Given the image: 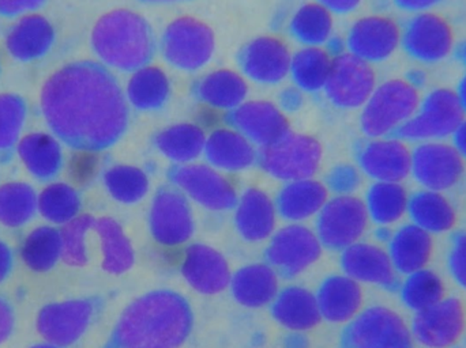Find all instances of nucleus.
<instances>
[{
  "label": "nucleus",
  "instance_id": "nucleus-1",
  "mask_svg": "<svg viewBox=\"0 0 466 348\" xmlns=\"http://www.w3.org/2000/svg\"><path fill=\"white\" fill-rule=\"evenodd\" d=\"M41 112L59 141L74 150L101 152L127 130V98L103 63H68L41 87Z\"/></svg>",
  "mask_w": 466,
  "mask_h": 348
},
{
  "label": "nucleus",
  "instance_id": "nucleus-2",
  "mask_svg": "<svg viewBox=\"0 0 466 348\" xmlns=\"http://www.w3.org/2000/svg\"><path fill=\"white\" fill-rule=\"evenodd\" d=\"M193 327V312L177 293L142 295L120 316L104 348H179Z\"/></svg>",
  "mask_w": 466,
  "mask_h": 348
},
{
  "label": "nucleus",
  "instance_id": "nucleus-3",
  "mask_svg": "<svg viewBox=\"0 0 466 348\" xmlns=\"http://www.w3.org/2000/svg\"><path fill=\"white\" fill-rule=\"evenodd\" d=\"M90 43L106 67L130 73L150 63L156 51L152 26L130 8L103 14L93 26Z\"/></svg>",
  "mask_w": 466,
  "mask_h": 348
},
{
  "label": "nucleus",
  "instance_id": "nucleus-4",
  "mask_svg": "<svg viewBox=\"0 0 466 348\" xmlns=\"http://www.w3.org/2000/svg\"><path fill=\"white\" fill-rule=\"evenodd\" d=\"M420 94L412 82L389 79L377 86L361 112V130L370 138H385L410 122L420 108Z\"/></svg>",
  "mask_w": 466,
  "mask_h": 348
},
{
  "label": "nucleus",
  "instance_id": "nucleus-5",
  "mask_svg": "<svg viewBox=\"0 0 466 348\" xmlns=\"http://www.w3.org/2000/svg\"><path fill=\"white\" fill-rule=\"evenodd\" d=\"M215 51V30L197 16H177L164 29L161 52L174 67L185 71L199 70L212 60Z\"/></svg>",
  "mask_w": 466,
  "mask_h": 348
},
{
  "label": "nucleus",
  "instance_id": "nucleus-6",
  "mask_svg": "<svg viewBox=\"0 0 466 348\" xmlns=\"http://www.w3.org/2000/svg\"><path fill=\"white\" fill-rule=\"evenodd\" d=\"M466 117L456 90L441 87L427 95L415 116L394 133L402 141L432 142L453 136Z\"/></svg>",
  "mask_w": 466,
  "mask_h": 348
},
{
  "label": "nucleus",
  "instance_id": "nucleus-7",
  "mask_svg": "<svg viewBox=\"0 0 466 348\" xmlns=\"http://www.w3.org/2000/svg\"><path fill=\"white\" fill-rule=\"evenodd\" d=\"M320 142L306 134L289 133L276 144L260 147V168L279 180L296 181L314 177L322 163Z\"/></svg>",
  "mask_w": 466,
  "mask_h": 348
},
{
  "label": "nucleus",
  "instance_id": "nucleus-8",
  "mask_svg": "<svg viewBox=\"0 0 466 348\" xmlns=\"http://www.w3.org/2000/svg\"><path fill=\"white\" fill-rule=\"evenodd\" d=\"M341 348H415V339L397 312L386 306H372L350 322Z\"/></svg>",
  "mask_w": 466,
  "mask_h": 348
},
{
  "label": "nucleus",
  "instance_id": "nucleus-9",
  "mask_svg": "<svg viewBox=\"0 0 466 348\" xmlns=\"http://www.w3.org/2000/svg\"><path fill=\"white\" fill-rule=\"evenodd\" d=\"M366 202L355 194H337L329 199L318 219V238L334 251H345L359 243L369 227Z\"/></svg>",
  "mask_w": 466,
  "mask_h": 348
},
{
  "label": "nucleus",
  "instance_id": "nucleus-10",
  "mask_svg": "<svg viewBox=\"0 0 466 348\" xmlns=\"http://www.w3.org/2000/svg\"><path fill=\"white\" fill-rule=\"evenodd\" d=\"M377 86V74L371 63L350 51L334 55L325 85L326 94L334 105L363 108Z\"/></svg>",
  "mask_w": 466,
  "mask_h": 348
},
{
  "label": "nucleus",
  "instance_id": "nucleus-11",
  "mask_svg": "<svg viewBox=\"0 0 466 348\" xmlns=\"http://www.w3.org/2000/svg\"><path fill=\"white\" fill-rule=\"evenodd\" d=\"M171 180L188 199L212 211H226L236 207L238 192L220 169L210 164L191 163L177 165L171 172Z\"/></svg>",
  "mask_w": 466,
  "mask_h": 348
},
{
  "label": "nucleus",
  "instance_id": "nucleus-12",
  "mask_svg": "<svg viewBox=\"0 0 466 348\" xmlns=\"http://www.w3.org/2000/svg\"><path fill=\"white\" fill-rule=\"evenodd\" d=\"M410 174L424 189L449 191L464 177L465 160L453 144L423 142L412 152Z\"/></svg>",
  "mask_w": 466,
  "mask_h": 348
},
{
  "label": "nucleus",
  "instance_id": "nucleus-13",
  "mask_svg": "<svg viewBox=\"0 0 466 348\" xmlns=\"http://www.w3.org/2000/svg\"><path fill=\"white\" fill-rule=\"evenodd\" d=\"M322 254L317 233L293 224L277 232L266 252V259L276 273L293 278L311 267Z\"/></svg>",
  "mask_w": 466,
  "mask_h": 348
},
{
  "label": "nucleus",
  "instance_id": "nucleus-14",
  "mask_svg": "<svg viewBox=\"0 0 466 348\" xmlns=\"http://www.w3.org/2000/svg\"><path fill=\"white\" fill-rule=\"evenodd\" d=\"M149 222L153 237L166 246L183 245L196 229L188 197L175 185L164 186L156 194Z\"/></svg>",
  "mask_w": 466,
  "mask_h": 348
},
{
  "label": "nucleus",
  "instance_id": "nucleus-15",
  "mask_svg": "<svg viewBox=\"0 0 466 348\" xmlns=\"http://www.w3.org/2000/svg\"><path fill=\"white\" fill-rule=\"evenodd\" d=\"M401 45L419 62H441L453 52V29L442 16L424 11L413 16L405 27Z\"/></svg>",
  "mask_w": 466,
  "mask_h": 348
},
{
  "label": "nucleus",
  "instance_id": "nucleus-16",
  "mask_svg": "<svg viewBox=\"0 0 466 348\" xmlns=\"http://www.w3.org/2000/svg\"><path fill=\"white\" fill-rule=\"evenodd\" d=\"M93 300H70L44 306L37 316V331L48 343L67 347L76 343L92 323Z\"/></svg>",
  "mask_w": 466,
  "mask_h": 348
},
{
  "label": "nucleus",
  "instance_id": "nucleus-17",
  "mask_svg": "<svg viewBox=\"0 0 466 348\" xmlns=\"http://www.w3.org/2000/svg\"><path fill=\"white\" fill-rule=\"evenodd\" d=\"M465 309L457 298H443L431 308L418 312L413 320V339L429 348L454 346L465 331Z\"/></svg>",
  "mask_w": 466,
  "mask_h": 348
},
{
  "label": "nucleus",
  "instance_id": "nucleus-18",
  "mask_svg": "<svg viewBox=\"0 0 466 348\" xmlns=\"http://www.w3.org/2000/svg\"><path fill=\"white\" fill-rule=\"evenodd\" d=\"M400 25L390 16L367 15L359 18L348 35V48L369 63L389 59L401 45Z\"/></svg>",
  "mask_w": 466,
  "mask_h": 348
},
{
  "label": "nucleus",
  "instance_id": "nucleus-19",
  "mask_svg": "<svg viewBox=\"0 0 466 348\" xmlns=\"http://www.w3.org/2000/svg\"><path fill=\"white\" fill-rule=\"evenodd\" d=\"M231 124L260 147L276 144L292 133L285 112L268 100L244 101L231 112Z\"/></svg>",
  "mask_w": 466,
  "mask_h": 348
},
{
  "label": "nucleus",
  "instance_id": "nucleus-20",
  "mask_svg": "<svg viewBox=\"0 0 466 348\" xmlns=\"http://www.w3.org/2000/svg\"><path fill=\"white\" fill-rule=\"evenodd\" d=\"M292 52L282 38L260 35L244 46L240 63L244 74L259 84H279L290 74Z\"/></svg>",
  "mask_w": 466,
  "mask_h": 348
},
{
  "label": "nucleus",
  "instance_id": "nucleus-21",
  "mask_svg": "<svg viewBox=\"0 0 466 348\" xmlns=\"http://www.w3.org/2000/svg\"><path fill=\"white\" fill-rule=\"evenodd\" d=\"M361 171L375 181L402 183L412 172V152L402 139L377 138L359 155Z\"/></svg>",
  "mask_w": 466,
  "mask_h": 348
},
{
  "label": "nucleus",
  "instance_id": "nucleus-22",
  "mask_svg": "<svg viewBox=\"0 0 466 348\" xmlns=\"http://www.w3.org/2000/svg\"><path fill=\"white\" fill-rule=\"evenodd\" d=\"M345 275L359 283L375 284L393 290L399 286V273L391 262L388 251L375 244H353L345 249L341 257Z\"/></svg>",
  "mask_w": 466,
  "mask_h": 348
},
{
  "label": "nucleus",
  "instance_id": "nucleus-23",
  "mask_svg": "<svg viewBox=\"0 0 466 348\" xmlns=\"http://www.w3.org/2000/svg\"><path fill=\"white\" fill-rule=\"evenodd\" d=\"M182 273L194 290L207 295L218 294L232 281L226 257L218 249L204 244L188 246L183 257Z\"/></svg>",
  "mask_w": 466,
  "mask_h": 348
},
{
  "label": "nucleus",
  "instance_id": "nucleus-24",
  "mask_svg": "<svg viewBox=\"0 0 466 348\" xmlns=\"http://www.w3.org/2000/svg\"><path fill=\"white\" fill-rule=\"evenodd\" d=\"M55 43V29L41 14H24L5 35V48L19 62L46 56Z\"/></svg>",
  "mask_w": 466,
  "mask_h": 348
},
{
  "label": "nucleus",
  "instance_id": "nucleus-25",
  "mask_svg": "<svg viewBox=\"0 0 466 348\" xmlns=\"http://www.w3.org/2000/svg\"><path fill=\"white\" fill-rule=\"evenodd\" d=\"M205 155L220 171L238 172L258 161L255 144L232 125H221L208 135Z\"/></svg>",
  "mask_w": 466,
  "mask_h": 348
},
{
  "label": "nucleus",
  "instance_id": "nucleus-26",
  "mask_svg": "<svg viewBox=\"0 0 466 348\" xmlns=\"http://www.w3.org/2000/svg\"><path fill=\"white\" fill-rule=\"evenodd\" d=\"M235 222L246 240H266L276 229V202L262 189H247L236 203Z\"/></svg>",
  "mask_w": 466,
  "mask_h": 348
},
{
  "label": "nucleus",
  "instance_id": "nucleus-27",
  "mask_svg": "<svg viewBox=\"0 0 466 348\" xmlns=\"http://www.w3.org/2000/svg\"><path fill=\"white\" fill-rule=\"evenodd\" d=\"M388 252L397 273L407 276L427 268L434 252V240L421 227L405 224L391 235Z\"/></svg>",
  "mask_w": 466,
  "mask_h": 348
},
{
  "label": "nucleus",
  "instance_id": "nucleus-28",
  "mask_svg": "<svg viewBox=\"0 0 466 348\" xmlns=\"http://www.w3.org/2000/svg\"><path fill=\"white\" fill-rule=\"evenodd\" d=\"M322 317L331 323H350L360 313L363 290L348 275L326 279L317 297Z\"/></svg>",
  "mask_w": 466,
  "mask_h": 348
},
{
  "label": "nucleus",
  "instance_id": "nucleus-29",
  "mask_svg": "<svg viewBox=\"0 0 466 348\" xmlns=\"http://www.w3.org/2000/svg\"><path fill=\"white\" fill-rule=\"evenodd\" d=\"M329 202V188L314 178L289 181L277 197V211L288 221L300 222L317 215Z\"/></svg>",
  "mask_w": 466,
  "mask_h": 348
},
{
  "label": "nucleus",
  "instance_id": "nucleus-30",
  "mask_svg": "<svg viewBox=\"0 0 466 348\" xmlns=\"http://www.w3.org/2000/svg\"><path fill=\"white\" fill-rule=\"evenodd\" d=\"M248 92L247 79L231 68L210 71L197 86L202 103L221 112L235 111L247 100Z\"/></svg>",
  "mask_w": 466,
  "mask_h": 348
},
{
  "label": "nucleus",
  "instance_id": "nucleus-31",
  "mask_svg": "<svg viewBox=\"0 0 466 348\" xmlns=\"http://www.w3.org/2000/svg\"><path fill=\"white\" fill-rule=\"evenodd\" d=\"M127 103L138 111H156L168 101L171 81L160 65H147L131 71L126 85Z\"/></svg>",
  "mask_w": 466,
  "mask_h": 348
},
{
  "label": "nucleus",
  "instance_id": "nucleus-32",
  "mask_svg": "<svg viewBox=\"0 0 466 348\" xmlns=\"http://www.w3.org/2000/svg\"><path fill=\"white\" fill-rule=\"evenodd\" d=\"M233 297L247 308H262L279 295V276L268 264L247 265L233 275Z\"/></svg>",
  "mask_w": 466,
  "mask_h": 348
},
{
  "label": "nucleus",
  "instance_id": "nucleus-33",
  "mask_svg": "<svg viewBox=\"0 0 466 348\" xmlns=\"http://www.w3.org/2000/svg\"><path fill=\"white\" fill-rule=\"evenodd\" d=\"M273 316L295 333L312 330L322 320L317 297L303 287H288L273 301Z\"/></svg>",
  "mask_w": 466,
  "mask_h": 348
},
{
  "label": "nucleus",
  "instance_id": "nucleus-34",
  "mask_svg": "<svg viewBox=\"0 0 466 348\" xmlns=\"http://www.w3.org/2000/svg\"><path fill=\"white\" fill-rule=\"evenodd\" d=\"M16 153L27 172L38 180H51L62 171V146L51 134H27L19 139Z\"/></svg>",
  "mask_w": 466,
  "mask_h": 348
},
{
  "label": "nucleus",
  "instance_id": "nucleus-35",
  "mask_svg": "<svg viewBox=\"0 0 466 348\" xmlns=\"http://www.w3.org/2000/svg\"><path fill=\"white\" fill-rule=\"evenodd\" d=\"M408 215L412 224L429 232L442 234L451 232L457 224V213L443 192L423 189L410 196Z\"/></svg>",
  "mask_w": 466,
  "mask_h": 348
},
{
  "label": "nucleus",
  "instance_id": "nucleus-36",
  "mask_svg": "<svg viewBox=\"0 0 466 348\" xmlns=\"http://www.w3.org/2000/svg\"><path fill=\"white\" fill-rule=\"evenodd\" d=\"M207 139V131L197 123H177L156 136V146L172 163L187 165L204 154Z\"/></svg>",
  "mask_w": 466,
  "mask_h": 348
},
{
  "label": "nucleus",
  "instance_id": "nucleus-37",
  "mask_svg": "<svg viewBox=\"0 0 466 348\" xmlns=\"http://www.w3.org/2000/svg\"><path fill=\"white\" fill-rule=\"evenodd\" d=\"M101 241L103 270L120 275L134 264V249L122 226L109 216L96 219L95 227Z\"/></svg>",
  "mask_w": 466,
  "mask_h": 348
},
{
  "label": "nucleus",
  "instance_id": "nucleus-38",
  "mask_svg": "<svg viewBox=\"0 0 466 348\" xmlns=\"http://www.w3.org/2000/svg\"><path fill=\"white\" fill-rule=\"evenodd\" d=\"M331 56L329 49L323 46L306 45L292 55L290 74L296 87L306 92H318L325 89L330 73Z\"/></svg>",
  "mask_w": 466,
  "mask_h": 348
},
{
  "label": "nucleus",
  "instance_id": "nucleus-39",
  "mask_svg": "<svg viewBox=\"0 0 466 348\" xmlns=\"http://www.w3.org/2000/svg\"><path fill=\"white\" fill-rule=\"evenodd\" d=\"M290 32L304 45L322 46L333 37V11L320 2L306 3L293 14Z\"/></svg>",
  "mask_w": 466,
  "mask_h": 348
},
{
  "label": "nucleus",
  "instance_id": "nucleus-40",
  "mask_svg": "<svg viewBox=\"0 0 466 348\" xmlns=\"http://www.w3.org/2000/svg\"><path fill=\"white\" fill-rule=\"evenodd\" d=\"M410 194L401 183L377 181L367 194L366 205L370 218L382 226L399 222L408 214Z\"/></svg>",
  "mask_w": 466,
  "mask_h": 348
},
{
  "label": "nucleus",
  "instance_id": "nucleus-41",
  "mask_svg": "<svg viewBox=\"0 0 466 348\" xmlns=\"http://www.w3.org/2000/svg\"><path fill=\"white\" fill-rule=\"evenodd\" d=\"M21 256L25 264L35 273L51 270L62 257L60 233L49 226L33 230L22 244Z\"/></svg>",
  "mask_w": 466,
  "mask_h": 348
},
{
  "label": "nucleus",
  "instance_id": "nucleus-42",
  "mask_svg": "<svg viewBox=\"0 0 466 348\" xmlns=\"http://www.w3.org/2000/svg\"><path fill=\"white\" fill-rule=\"evenodd\" d=\"M26 103L21 95L0 93V165L13 160L26 120Z\"/></svg>",
  "mask_w": 466,
  "mask_h": 348
},
{
  "label": "nucleus",
  "instance_id": "nucleus-43",
  "mask_svg": "<svg viewBox=\"0 0 466 348\" xmlns=\"http://www.w3.org/2000/svg\"><path fill=\"white\" fill-rule=\"evenodd\" d=\"M446 298L442 278L429 268L407 275L401 286V300L408 309L418 312L431 308Z\"/></svg>",
  "mask_w": 466,
  "mask_h": 348
},
{
  "label": "nucleus",
  "instance_id": "nucleus-44",
  "mask_svg": "<svg viewBox=\"0 0 466 348\" xmlns=\"http://www.w3.org/2000/svg\"><path fill=\"white\" fill-rule=\"evenodd\" d=\"M37 210V194L26 183H5L0 185V224L19 227L26 224Z\"/></svg>",
  "mask_w": 466,
  "mask_h": 348
},
{
  "label": "nucleus",
  "instance_id": "nucleus-45",
  "mask_svg": "<svg viewBox=\"0 0 466 348\" xmlns=\"http://www.w3.org/2000/svg\"><path fill=\"white\" fill-rule=\"evenodd\" d=\"M37 210L46 221L65 224L79 215L81 199L76 188L68 184H49L37 196Z\"/></svg>",
  "mask_w": 466,
  "mask_h": 348
},
{
  "label": "nucleus",
  "instance_id": "nucleus-46",
  "mask_svg": "<svg viewBox=\"0 0 466 348\" xmlns=\"http://www.w3.org/2000/svg\"><path fill=\"white\" fill-rule=\"evenodd\" d=\"M104 184L115 200L126 204L139 202L149 192V177L133 165H115L104 174Z\"/></svg>",
  "mask_w": 466,
  "mask_h": 348
},
{
  "label": "nucleus",
  "instance_id": "nucleus-47",
  "mask_svg": "<svg viewBox=\"0 0 466 348\" xmlns=\"http://www.w3.org/2000/svg\"><path fill=\"white\" fill-rule=\"evenodd\" d=\"M96 218L90 214H79L67 224H62L60 241H62V257L60 259L71 267H84L87 264L86 244L87 232L95 227Z\"/></svg>",
  "mask_w": 466,
  "mask_h": 348
},
{
  "label": "nucleus",
  "instance_id": "nucleus-48",
  "mask_svg": "<svg viewBox=\"0 0 466 348\" xmlns=\"http://www.w3.org/2000/svg\"><path fill=\"white\" fill-rule=\"evenodd\" d=\"M100 168L98 152L76 150L68 161V175L78 185H87L97 174Z\"/></svg>",
  "mask_w": 466,
  "mask_h": 348
},
{
  "label": "nucleus",
  "instance_id": "nucleus-49",
  "mask_svg": "<svg viewBox=\"0 0 466 348\" xmlns=\"http://www.w3.org/2000/svg\"><path fill=\"white\" fill-rule=\"evenodd\" d=\"M448 265L456 283L466 290V232L454 235L449 252Z\"/></svg>",
  "mask_w": 466,
  "mask_h": 348
},
{
  "label": "nucleus",
  "instance_id": "nucleus-50",
  "mask_svg": "<svg viewBox=\"0 0 466 348\" xmlns=\"http://www.w3.org/2000/svg\"><path fill=\"white\" fill-rule=\"evenodd\" d=\"M329 185L339 194H352L360 185V174L352 165H339L330 172Z\"/></svg>",
  "mask_w": 466,
  "mask_h": 348
},
{
  "label": "nucleus",
  "instance_id": "nucleus-51",
  "mask_svg": "<svg viewBox=\"0 0 466 348\" xmlns=\"http://www.w3.org/2000/svg\"><path fill=\"white\" fill-rule=\"evenodd\" d=\"M46 0H0V16L13 18V16L27 14L37 10Z\"/></svg>",
  "mask_w": 466,
  "mask_h": 348
},
{
  "label": "nucleus",
  "instance_id": "nucleus-52",
  "mask_svg": "<svg viewBox=\"0 0 466 348\" xmlns=\"http://www.w3.org/2000/svg\"><path fill=\"white\" fill-rule=\"evenodd\" d=\"M14 328V312L7 301L0 298V344L10 338Z\"/></svg>",
  "mask_w": 466,
  "mask_h": 348
},
{
  "label": "nucleus",
  "instance_id": "nucleus-53",
  "mask_svg": "<svg viewBox=\"0 0 466 348\" xmlns=\"http://www.w3.org/2000/svg\"><path fill=\"white\" fill-rule=\"evenodd\" d=\"M221 114H223V112L212 108V106L205 105L204 104L201 111H199L197 124L201 125L202 128L212 127L213 130L221 127V125H218L221 123Z\"/></svg>",
  "mask_w": 466,
  "mask_h": 348
},
{
  "label": "nucleus",
  "instance_id": "nucleus-54",
  "mask_svg": "<svg viewBox=\"0 0 466 348\" xmlns=\"http://www.w3.org/2000/svg\"><path fill=\"white\" fill-rule=\"evenodd\" d=\"M442 0H394L397 7L410 13H424L434 5H440Z\"/></svg>",
  "mask_w": 466,
  "mask_h": 348
},
{
  "label": "nucleus",
  "instance_id": "nucleus-55",
  "mask_svg": "<svg viewBox=\"0 0 466 348\" xmlns=\"http://www.w3.org/2000/svg\"><path fill=\"white\" fill-rule=\"evenodd\" d=\"M333 13L347 14L359 7L361 0H318Z\"/></svg>",
  "mask_w": 466,
  "mask_h": 348
},
{
  "label": "nucleus",
  "instance_id": "nucleus-56",
  "mask_svg": "<svg viewBox=\"0 0 466 348\" xmlns=\"http://www.w3.org/2000/svg\"><path fill=\"white\" fill-rule=\"evenodd\" d=\"M13 267V256L10 248L0 241V283L10 275Z\"/></svg>",
  "mask_w": 466,
  "mask_h": 348
},
{
  "label": "nucleus",
  "instance_id": "nucleus-57",
  "mask_svg": "<svg viewBox=\"0 0 466 348\" xmlns=\"http://www.w3.org/2000/svg\"><path fill=\"white\" fill-rule=\"evenodd\" d=\"M453 146L459 150L460 154L466 161V117L457 128L456 133L453 134Z\"/></svg>",
  "mask_w": 466,
  "mask_h": 348
},
{
  "label": "nucleus",
  "instance_id": "nucleus-58",
  "mask_svg": "<svg viewBox=\"0 0 466 348\" xmlns=\"http://www.w3.org/2000/svg\"><path fill=\"white\" fill-rule=\"evenodd\" d=\"M300 90V89H299ZM296 89L287 90L285 94L282 95V101H284L285 108H295L300 104V92Z\"/></svg>",
  "mask_w": 466,
  "mask_h": 348
},
{
  "label": "nucleus",
  "instance_id": "nucleus-59",
  "mask_svg": "<svg viewBox=\"0 0 466 348\" xmlns=\"http://www.w3.org/2000/svg\"><path fill=\"white\" fill-rule=\"evenodd\" d=\"M457 95H459L460 103H461L462 109H464L466 114V75L460 82L459 87H457Z\"/></svg>",
  "mask_w": 466,
  "mask_h": 348
},
{
  "label": "nucleus",
  "instance_id": "nucleus-60",
  "mask_svg": "<svg viewBox=\"0 0 466 348\" xmlns=\"http://www.w3.org/2000/svg\"><path fill=\"white\" fill-rule=\"evenodd\" d=\"M456 56L462 65H466V41L459 46V49H457Z\"/></svg>",
  "mask_w": 466,
  "mask_h": 348
},
{
  "label": "nucleus",
  "instance_id": "nucleus-61",
  "mask_svg": "<svg viewBox=\"0 0 466 348\" xmlns=\"http://www.w3.org/2000/svg\"><path fill=\"white\" fill-rule=\"evenodd\" d=\"M30 348H63V347L55 346V344H51V343H48V342H46V344H37V346H33Z\"/></svg>",
  "mask_w": 466,
  "mask_h": 348
},
{
  "label": "nucleus",
  "instance_id": "nucleus-62",
  "mask_svg": "<svg viewBox=\"0 0 466 348\" xmlns=\"http://www.w3.org/2000/svg\"><path fill=\"white\" fill-rule=\"evenodd\" d=\"M144 2H149V3H174V2H180V0H144Z\"/></svg>",
  "mask_w": 466,
  "mask_h": 348
}]
</instances>
